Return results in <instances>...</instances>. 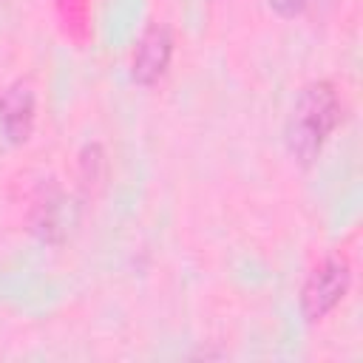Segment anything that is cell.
Masks as SVG:
<instances>
[{
	"label": "cell",
	"instance_id": "6da1fadb",
	"mask_svg": "<svg viewBox=\"0 0 363 363\" xmlns=\"http://www.w3.org/2000/svg\"><path fill=\"white\" fill-rule=\"evenodd\" d=\"M340 111H343L340 96L332 82H326V79L309 82L298 94V99L286 116V128H284L286 150L292 153V159H298L301 164H309L326 145L329 133L337 128Z\"/></svg>",
	"mask_w": 363,
	"mask_h": 363
},
{
	"label": "cell",
	"instance_id": "7a4b0ae2",
	"mask_svg": "<svg viewBox=\"0 0 363 363\" xmlns=\"http://www.w3.org/2000/svg\"><path fill=\"white\" fill-rule=\"evenodd\" d=\"M352 284V267L346 261V255H329L323 258L309 278L301 286V312L309 323L326 318L349 292Z\"/></svg>",
	"mask_w": 363,
	"mask_h": 363
},
{
	"label": "cell",
	"instance_id": "3957f363",
	"mask_svg": "<svg viewBox=\"0 0 363 363\" xmlns=\"http://www.w3.org/2000/svg\"><path fill=\"white\" fill-rule=\"evenodd\" d=\"M170 54H173V34L164 23H150L136 48H133V57H130V77L139 82V85H153L167 62H170Z\"/></svg>",
	"mask_w": 363,
	"mask_h": 363
},
{
	"label": "cell",
	"instance_id": "277c9868",
	"mask_svg": "<svg viewBox=\"0 0 363 363\" xmlns=\"http://www.w3.org/2000/svg\"><path fill=\"white\" fill-rule=\"evenodd\" d=\"M37 99L28 82H11L0 94V130L9 142L23 145L34 130Z\"/></svg>",
	"mask_w": 363,
	"mask_h": 363
},
{
	"label": "cell",
	"instance_id": "5b68a950",
	"mask_svg": "<svg viewBox=\"0 0 363 363\" xmlns=\"http://www.w3.org/2000/svg\"><path fill=\"white\" fill-rule=\"evenodd\" d=\"M28 221H31V230H34L43 241L57 244V241L65 238L68 227L74 224V207H71V201H68L60 190H48V193H43V196L34 201Z\"/></svg>",
	"mask_w": 363,
	"mask_h": 363
},
{
	"label": "cell",
	"instance_id": "8992f818",
	"mask_svg": "<svg viewBox=\"0 0 363 363\" xmlns=\"http://www.w3.org/2000/svg\"><path fill=\"white\" fill-rule=\"evenodd\" d=\"M309 3H312V0H269V6H272L281 17H295V14H301Z\"/></svg>",
	"mask_w": 363,
	"mask_h": 363
}]
</instances>
